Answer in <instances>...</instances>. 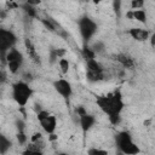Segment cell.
Listing matches in <instances>:
<instances>
[{
    "mask_svg": "<svg viewBox=\"0 0 155 155\" xmlns=\"http://www.w3.org/2000/svg\"><path fill=\"white\" fill-rule=\"evenodd\" d=\"M25 12H27V15L30 16V17H35V16H36V10H35L29 2L25 5Z\"/></svg>",
    "mask_w": 155,
    "mask_h": 155,
    "instance_id": "7402d4cb",
    "label": "cell"
},
{
    "mask_svg": "<svg viewBox=\"0 0 155 155\" xmlns=\"http://www.w3.org/2000/svg\"><path fill=\"white\" fill-rule=\"evenodd\" d=\"M82 56H84V58H85L86 61L96 58V53H94V52L92 51V48L88 47V46H84V48H82Z\"/></svg>",
    "mask_w": 155,
    "mask_h": 155,
    "instance_id": "e0dca14e",
    "label": "cell"
},
{
    "mask_svg": "<svg viewBox=\"0 0 155 155\" xmlns=\"http://www.w3.org/2000/svg\"><path fill=\"white\" fill-rule=\"evenodd\" d=\"M116 61L124 67V68H127V69H132L134 67V61L133 58H131L130 56L125 54V53H120L116 56Z\"/></svg>",
    "mask_w": 155,
    "mask_h": 155,
    "instance_id": "30bf717a",
    "label": "cell"
},
{
    "mask_svg": "<svg viewBox=\"0 0 155 155\" xmlns=\"http://www.w3.org/2000/svg\"><path fill=\"white\" fill-rule=\"evenodd\" d=\"M79 124H80V126H81V130H82L84 132H87V131H90V130L94 126V124H96V117H94L93 115L86 113V114L79 116Z\"/></svg>",
    "mask_w": 155,
    "mask_h": 155,
    "instance_id": "ba28073f",
    "label": "cell"
},
{
    "mask_svg": "<svg viewBox=\"0 0 155 155\" xmlns=\"http://www.w3.org/2000/svg\"><path fill=\"white\" fill-rule=\"evenodd\" d=\"M128 34L136 41H147L150 36L149 31L147 29H143V28H131L128 30Z\"/></svg>",
    "mask_w": 155,
    "mask_h": 155,
    "instance_id": "9c48e42d",
    "label": "cell"
},
{
    "mask_svg": "<svg viewBox=\"0 0 155 155\" xmlns=\"http://www.w3.org/2000/svg\"><path fill=\"white\" fill-rule=\"evenodd\" d=\"M22 63H23V57L6 62V64H7V69H8V70H10V73H12V74H16V73L19 70V68H21Z\"/></svg>",
    "mask_w": 155,
    "mask_h": 155,
    "instance_id": "7c38bea8",
    "label": "cell"
},
{
    "mask_svg": "<svg viewBox=\"0 0 155 155\" xmlns=\"http://www.w3.org/2000/svg\"><path fill=\"white\" fill-rule=\"evenodd\" d=\"M57 155H68V154H65V153H59V154H57Z\"/></svg>",
    "mask_w": 155,
    "mask_h": 155,
    "instance_id": "f1b7e54d",
    "label": "cell"
},
{
    "mask_svg": "<svg viewBox=\"0 0 155 155\" xmlns=\"http://www.w3.org/2000/svg\"><path fill=\"white\" fill-rule=\"evenodd\" d=\"M149 39H150V46L154 47V46H155V34H151V35L149 36Z\"/></svg>",
    "mask_w": 155,
    "mask_h": 155,
    "instance_id": "4316f807",
    "label": "cell"
},
{
    "mask_svg": "<svg viewBox=\"0 0 155 155\" xmlns=\"http://www.w3.org/2000/svg\"><path fill=\"white\" fill-rule=\"evenodd\" d=\"M2 80H4V74H2V71L0 69V81H2Z\"/></svg>",
    "mask_w": 155,
    "mask_h": 155,
    "instance_id": "83f0119b",
    "label": "cell"
},
{
    "mask_svg": "<svg viewBox=\"0 0 155 155\" xmlns=\"http://www.w3.org/2000/svg\"><path fill=\"white\" fill-rule=\"evenodd\" d=\"M58 64H59V68H61V71L63 73V74H67L68 71H69V68H70V63H69V61L67 59V58H61L59 61H58Z\"/></svg>",
    "mask_w": 155,
    "mask_h": 155,
    "instance_id": "2e32d148",
    "label": "cell"
},
{
    "mask_svg": "<svg viewBox=\"0 0 155 155\" xmlns=\"http://www.w3.org/2000/svg\"><path fill=\"white\" fill-rule=\"evenodd\" d=\"M86 78L90 82H98L104 79V71H90L87 70Z\"/></svg>",
    "mask_w": 155,
    "mask_h": 155,
    "instance_id": "4fadbf2b",
    "label": "cell"
},
{
    "mask_svg": "<svg viewBox=\"0 0 155 155\" xmlns=\"http://www.w3.org/2000/svg\"><path fill=\"white\" fill-rule=\"evenodd\" d=\"M132 17L139 23H145L147 22V12L143 8L139 10H132Z\"/></svg>",
    "mask_w": 155,
    "mask_h": 155,
    "instance_id": "9a60e30c",
    "label": "cell"
},
{
    "mask_svg": "<svg viewBox=\"0 0 155 155\" xmlns=\"http://www.w3.org/2000/svg\"><path fill=\"white\" fill-rule=\"evenodd\" d=\"M79 31L85 42H88L97 33V23L90 17H82L79 19Z\"/></svg>",
    "mask_w": 155,
    "mask_h": 155,
    "instance_id": "277c9868",
    "label": "cell"
},
{
    "mask_svg": "<svg viewBox=\"0 0 155 155\" xmlns=\"http://www.w3.org/2000/svg\"><path fill=\"white\" fill-rule=\"evenodd\" d=\"M144 1L143 0H132L131 2H130V10H139V8H143V6H144Z\"/></svg>",
    "mask_w": 155,
    "mask_h": 155,
    "instance_id": "ac0fdd59",
    "label": "cell"
},
{
    "mask_svg": "<svg viewBox=\"0 0 155 155\" xmlns=\"http://www.w3.org/2000/svg\"><path fill=\"white\" fill-rule=\"evenodd\" d=\"M41 23L46 27V29H48V30H51V31H54V30H56L54 23H53L52 21H50V19H41Z\"/></svg>",
    "mask_w": 155,
    "mask_h": 155,
    "instance_id": "44dd1931",
    "label": "cell"
},
{
    "mask_svg": "<svg viewBox=\"0 0 155 155\" xmlns=\"http://www.w3.org/2000/svg\"><path fill=\"white\" fill-rule=\"evenodd\" d=\"M22 155H44L42 151H39V150H30V149H25Z\"/></svg>",
    "mask_w": 155,
    "mask_h": 155,
    "instance_id": "603a6c76",
    "label": "cell"
},
{
    "mask_svg": "<svg viewBox=\"0 0 155 155\" xmlns=\"http://www.w3.org/2000/svg\"><path fill=\"white\" fill-rule=\"evenodd\" d=\"M16 41H17V38L11 30L0 28V58L4 62H5V56L7 51L13 48Z\"/></svg>",
    "mask_w": 155,
    "mask_h": 155,
    "instance_id": "5b68a950",
    "label": "cell"
},
{
    "mask_svg": "<svg viewBox=\"0 0 155 155\" xmlns=\"http://www.w3.org/2000/svg\"><path fill=\"white\" fill-rule=\"evenodd\" d=\"M108 119H109V122H110L111 125H119V122L121 121V116H120V114L108 115Z\"/></svg>",
    "mask_w": 155,
    "mask_h": 155,
    "instance_id": "d6986e66",
    "label": "cell"
},
{
    "mask_svg": "<svg viewBox=\"0 0 155 155\" xmlns=\"http://www.w3.org/2000/svg\"><path fill=\"white\" fill-rule=\"evenodd\" d=\"M96 103H97L98 108L107 115L120 114L125 107L124 101H122V96L119 91H115L114 93H109L107 96L98 97Z\"/></svg>",
    "mask_w": 155,
    "mask_h": 155,
    "instance_id": "6da1fadb",
    "label": "cell"
},
{
    "mask_svg": "<svg viewBox=\"0 0 155 155\" xmlns=\"http://www.w3.org/2000/svg\"><path fill=\"white\" fill-rule=\"evenodd\" d=\"M38 120L40 122L41 128L47 133V134H52L56 128H57V119L54 115L50 114L46 110H40L38 113Z\"/></svg>",
    "mask_w": 155,
    "mask_h": 155,
    "instance_id": "8992f818",
    "label": "cell"
},
{
    "mask_svg": "<svg viewBox=\"0 0 155 155\" xmlns=\"http://www.w3.org/2000/svg\"><path fill=\"white\" fill-rule=\"evenodd\" d=\"M97 155H109V153H108V150H105V149H99V148H97Z\"/></svg>",
    "mask_w": 155,
    "mask_h": 155,
    "instance_id": "484cf974",
    "label": "cell"
},
{
    "mask_svg": "<svg viewBox=\"0 0 155 155\" xmlns=\"http://www.w3.org/2000/svg\"><path fill=\"white\" fill-rule=\"evenodd\" d=\"M40 139H42L41 133H40V132H36V133H34V134L31 136L30 142H31V143H35V142H38V140H40Z\"/></svg>",
    "mask_w": 155,
    "mask_h": 155,
    "instance_id": "cb8c5ba5",
    "label": "cell"
},
{
    "mask_svg": "<svg viewBox=\"0 0 155 155\" xmlns=\"http://www.w3.org/2000/svg\"><path fill=\"white\" fill-rule=\"evenodd\" d=\"M86 67H87V70H90V71H104L103 67L96 58L86 61Z\"/></svg>",
    "mask_w": 155,
    "mask_h": 155,
    "instance_id": "5bb4252c",
    "label": "cell"
},
{
    "mask_svg": "<svg viewBox=\"0 0 155 155\" xmlns=\"http://www.w3.org/2000/svg\"><path fill=\"white\" fill-rule=\"evenodd\" d=\"M12 147V142L2 133H0V155H5Z\"/></svg>",
    "mask_w": 155,
    "mask_h": 155,
    "instance_id": "8fae6325",
    "label": "cell"
},
{
    "mask_svg": "<svg viewBox=\"0 0 155 155\" xmlns=\"http://www.w3.org/2000/svg\"><path fill=\"white\" fill-rule=\"evenodd\" d=\"M87 155H97V148H94V147L90 148L87 150Z\"/></svg>",
    "mask_w": 155,
    "mask_h": 155,
    "instance_id": "d4e9b609",
    "label": "cell"
},
{
    "mask_svg": "<svg viewBox=\"0 0 155 155\" xmlns=\"http://www.w3.org/2000/svg\"><path fill=\"white\" fill-rule=\"evenodd\" d=\"M31 94L33 90L25 81H17L12 85V98L19 107H25Z\"/></svg>",
    "mask_w": 155,
    "mask_h": 155,
    "instance_id": "3957f363",
    "label": "cell"
},
{
    "mask_svg": "<svg viewBox=\"0 0 155 155\" xmlns=\"http://www.w3.org/2000/svg\"><path fill=\"white\" fill-rule=\"evenodd\" d=\"M53 87L56 90V92L62 96L63 98H69L73 94V87L71 84L65 80V79H58L53 82Z\"/></svg>",
    "mask_w": 155,
    "mask_h": 155,
    "instance_id": "52a82bcc",
    "label": "cell"
},
{
    "mask_svg": "<svg viewBox=\"0 0 155 155\" xmlns=\"http://www.w3.org/2000/svg\"><path fill=\"white\" fill-rule=\"evenodd\" d=\"M16 138H17V142H18V144H19V145H23V144H25V143H27V136H25L24 131L18 132V133H17V136H16Z\"/></svg>",
    "mask_w": 155,
    "mask_h": 155,
    "instance_id": "ffe728a7",
    "label": "cell"
},
{
    "mask_svg": "<svg viewBox=\"0 0 155 155\" xmlns=\"http://www.w3.org/2000/svg\"><path fill=\"white\" fill-rule=\"evenodd\" d=\"M115 139H116V147L119 151L122 153L124 155H138L140 153L139 147L132 140V137L128 132L126 131L120 132Z\"/></svg>",
    "mask_w": 155,
    "mask_h": 155,
    "instance_id": "7a4b0ae2",
    "label": "cell"
}]
</instances>
